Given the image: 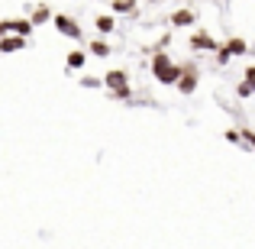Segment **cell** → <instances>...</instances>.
I'll return each mask as SVG.
<instances>
[{
    "label": "cell",
    "mask_w": 255,
    "mask_h": 249,
    "mask_svg": "<svg viewBox=\"0 0 255 249\" xmlns=\"http://www.w3.org/2000/svg\"><path fill=\"white\" fill-rule=\"evenodd\" d=\"M194 19H197V16H194L191 10H174L171 13V26H191Z\"/></svg>",
    "instance_id": "52a82bcc"
},
{
    "label": "cell",
    "mask_w": 255,
    "mask_h": 249,
    "mask_svg": "<svg viewBox=\"0 0 255 249\" xmlns=\"http://www.w3.org/2000/svg\"><path fill=\"white\" fill-rule=\"evenodd\" d=\"M223 49L230 52V55H246V52H249V45H246L243 39H230V42H226Z\"/></svg>",
    "instance_id": "9c48e42d"
},
{
    "label": "cell",
    "mask_w": 255,
    "mask_h": 249,
    "mask_svg": "<svg viewBox=\"0 0 255 249\" xmlns=\"http://www.w3.org/2000/svg\"><path fill=\"white\" fill-rule=\"evenodd\" d=\"M84 62H87V55L81 49H75V52H68V68L71 71H78V68H84Z\"/></svg>",
    "instance_id": "ba28073f"
},
{
    "label": "cell",
    "mask_w": 255,
    "mask_h": 249,
    "mask_svg": "<svg viewBox=\"0 0 255 249\" xmlns=\"http://www.w3.org/2000/svg\"><path fill=\"white\" fill-rule=\"evenodd\" d=\"M249 94H255V91H252V87L243 81V84H239V97H249Z\"/></svg>",
    "instance_id": "2e32d148"
},
{
    "label": "cell",
    "mask_w": 255,
    "mask_h": 249,
    "mask_svg": "<svg viewBox=\"0 0 255 249\" xmlns=\"http://www.w3.org/2000/svg\"><path fill=\"white\" fill-rule=\"evenodd\" d=\"M117 13H136V0H113Z\"/></svg>",
    "instance_id": "8fae6325"
},
{
    "label": "cell",
    "mask_w": 255,
    "mask_h": 249,
    "mask_svg": "<svg viewBox=\"0 0 255 249\" xmlns=\"http://www.w3.org/2000/svg\"><path fill=\"white\" fill-rule=\"evenodd\" d=\"M152 75L158 78V84H178L181 65H174L165 52H155V58H152Z\"/></svg>",
    "instance_id": "6da1fadb"
},
{
    "label": "cell",
    "mask_w": 255,
    "mask_h": 249,
    "mask_svg": "<svg viewBox=\"0 0 255 249\" xmlns=\"http://www.w3.org/2000/svg\"><path fill=\"white\" fill-rule=\"evenodd\" d=\"M55 29L62 32V36H68V39H81V23H75V19L65 16V13L55 16Z\"/></svg>",
    "instance_id": "3957f363"
},
{
    "label": "cell",
    "mask_w": 255,
    "mask_h": 249,
    "mask_svg": "<svg viewBox=\"0 0 255 249\" xmlns=\"http://www.w3.org/2000/svg\"><path fill=\"white\" fill-rule=\"evenodd\" d=\"M246 84L255 91V65H249V68H246Z\"/></svg>",
    "instance_id": "5bb4252c"
},
{
    "label": "cell",
    "mask_w": 255,
    "mask_h": 249,
    "mask_svg": "<svg viewBox=\"0 0 255 249\" xmlns=\"http://www.w3.org/2000/svg\"><path fill=\"white\" fill-rule=\"evenodd\" d=\"M194 87H197V68H194V65H181L178 91L181 94H194Z\"/></svg>",
    "instance_id": "277c9868"
},
{
    "label": "cell",
    "mask_w": 255,
    "mask_h": 249,
    "mask_svg": "<svg viewBox=\"0 0 255 249\" xmlns=\"http://www.w3.org/2000/svg\"><path fill=\"white\" fill-rule=\"evenodd\" d=\"M29 45V36H19V32H13V36H0V52H19Z\"/></svg>",
    "instance_id": "5b68a950"
},
{
    "label": "cell",
    "mask_w": 255,
    "mask_h": 249,
    "mask_svg": "<svg viewBox=\"0 0 255 249\" xmlns=\"http://www.w3.org/2000/svg\"><path fill=\"white\" fill-rule=\"evenodd\" d=\"M246 143H249L252 149H255V133H249V130H246Z\"/></svg>",
    "instance_id": "e0dca14e"
},
{
    "label": "cell",
    "mask_w": 255,
    "mask_h": 249,
    "mask_svg": "<svg viewBox=\"0 0 255 249\" xmlns=\"http://www.w3.org/2000/svg\"><path fill=\"white\" fill-rule=\"evenodd\" d=\"M97 29L100 32H113V29H117V19H113V16H97Z\"/></svg>",
    "instance_id": "7c38bea8"
},
{
    "label": "cell",
    "mask_w": 255,
    "mask_h": 249,
    "mask_svg": "<svg viewBox=\"0 0 255 249\" xmlns=\"http://www.w3.org/2000/svg\"><path fill=\"white\" fill-rule=\"evenodd\" d=\"M217 58H220V65H226V62H230L233 55H230V52H226V49H220V52H217Z\"/></svg>",
    "instance_id": "9a60e30c"
},
{
    "label": "cell",
    "mask_w": 255,
    "mask_h": 249,
    "mask_svg": "<svg viewBox=\"0 0 255 249\" xmlns=\"http://www.w3.org/2000/svg\"><path fill=\"white\" fill-rule=\"evenodd\" d=\"M32 26H42V23H49L52 19V13H49V6H36V13H32Z\"/></svg>",
    "instance_id": "30bf717a"
},
{
    "label": "cell",
    "mask_w": 255,
    "mask_h": 249,
    "mask_svg": "<svg viewBox=\"0 0 255 249\" xmlns=\"http://www.w3.org/2000/svg\"><path fill=\"white\" fill-rule=\"evenodd\" d=\"M191 49H197V52H213V49H217V42H213L210 32H194V36H191Z\"/></svg>",
    "instance_id": "8992f818"
},
{
    "label": "cell",
    "mask_w": 255,
    "mask_h": 249,
    "mask_svg": "<svg viewBox=\"0 0 255 249\" xmlns=\"http://www.w3.org/2000/svg\"><path fill=\"white\" fill-rule=\"evenodd\" d=\"M91 52H94V55H100V58H104V55H110V45H107L104 39H97V42H91Z\"/></svg>",
    "instance_id": "4fadbf2b"
},
{
    "label": "cell",
    "mask_w": 255,
    "mask_h": 249,
    "mask_svg": "<svg viewBox=\"0 0 255 249\" xmlns=\"http://www.w3.org/2000/svg\"><path fill=\"white\" fill-rule=\"evenodd\" d=\"M104 84L107 87H110V91H113V97H117V100H126V97H129V75H126V71H107V75H104Z\"/></svg>",
    "instance_id": "7a4b0ae2"
},
{
    "label": "cell",
    "mask_w": 255,
    "mask_h": 249,
    "mask_svg": "<svg viewBox=\"0 0 255 249\" xmlns=\"http://www.w3.org/2000/svg\"><path fill=\"white\" fill-rule=\"evenodd\" d=\"M149 3H155V0H149Z\"/></svg>",
    "instance_id": "ac0fdd59"
}]
</instances>
